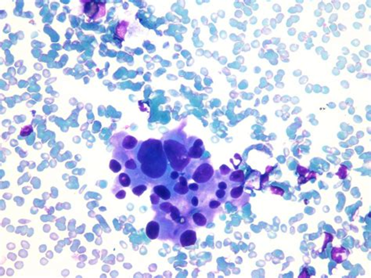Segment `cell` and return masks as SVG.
I'll return each instance as SVG.
<instances>
[{"mask_svg": "<svg viewBox=\"0 0 371 278\" xmlns=\"http://www.w3.org/2000/svg\"><path fill=\"white\" fill-rule=\"evenodd\" d=\"M110 169L113 172H118L119 171H121V169H122V166L120 165V163L118 162V161H116V160H111L110 161V165H109Z\"/></svg>", "mask_w": 371, "mask_h": 278, "instance_id": "obj_15", "label": "cell"}, {"mask_svg": "<svg viewBox=\"0 0 371 278\" xmlns=\"http://www.w3.org/2000/svg\"><path fill=\"white\" fill-rule=\"evenodd\" d=\"M219 188L221 190H226L227 188V185L225 182H221L219 184Z\"/></svg>", "mask_w": 371, "mask_h": 278, "instance_id": "obj_31", "label": "cell"}, {"mask_svg": "<svg viewBox=\"0 0 371 278\" xmlns=\"http://www.w3.org/2000/svg\"><path fill=\"white\" fill-rule=\"evenodd\" d=\"M33 132V128L31 126H26L21 129V135L22 136H27Z\"/></svg>", "mask_w": 371, "mask_h": 278, "instance_id": "obj_18", "label": "cell"}, {"mask_svg": "<svg viewBox=\"0 0 371 278\" xmlns=\"http://www.w3.org/2000/svg\"><path fill=\"white\" fill-rule=\"evenodd\" d=\"M271 191L275 194H279V195H283L284 194V190H282L281 188L280 187H271Z\"/></svg>", "mask_w": 371, "mask_h": 278, "instance_id": "obj_22", "label": "cell"}, {"mask_svg": "<svg viewBox=\"0 0 371 278\" xmlns=\"http://www.w3.org/2000/svg\"><path fill=\"white\" fill-rule=\"evenodd\" d=\"M221 167H222L223 169H224V170H223V169H220L221 172H222V174H223V175H226V174H228V173L229 172V171H230V169H229L228 167L226 166V165H223V166H221Z\"/></svg>", "mask_w": 371, "mask_h": 278, "instance_id": "obj_28", "label": "cell"}, {"mask_svg": "<svg viewBox=\"0 0 371 278\" xmlns=\"http://www.w3.org/2000/svg\"><path fill=\"white\" fill-rule=\"evenodd\" d=\"M191 203H192V204H193V205H194V206H195V207H196V206H197L198 205V203H199V201H198L197 198V197H194V198H192Z\"/></svg>", "mask_w": 371, "mask_h": 278, "instance_id": "obj_30", "label": "cell"}, {"mask_svg": "<svg viewBox=\"0 0 371 278\" xmlns=\"http://www.w3.org/2000/svg\"><path fill=\"white\" fill-rule=\"evenodd\" d=\"M146 190V187L144 185H139V186H137L136 187H134L132 189V193L134 194H136V196H140L142 195L143 193L145 192V190Z\"/></svg>", "mask_w": 371, "mask_h": 278, "instance_id": "obj_17", "label": "cell"}, {"mask_svg": "<svg viewBox=\"0 0 371 278\" xmlns=\"http://www.w3.org/2000/svg\"><path fill=\"white\" fill-rule=\"evenodd\" d=\"M215 195L218 198H223L226 195L225 190H218L215 193Z\"/></svg>", "mask_w": 371, "mask_h": 278, "instance_id": "obj_25", "label": "cell"}, {"mask_svg": "<svg viewBox=\"0 0 371 278\" xmlns=\"http://www.w3.org/2000/svg\"><path fill=\"white\" fill-rule=\"evenodd\" d=\"M125 165L126 168L128 169H136V162H135L134 160H132V159H130V160L126 161Z\"/></svg>", "mask_w": 371, "mask_h": 278, "instance_id": "obj_21", "label": "cell"}, {"mask_svg": "<svg viewBox=\"0 0 371 278\" xmlns=\"http://www.w3.org/2000/svg\"><path fill=\"white\" fill-rule=\"evenodd\" d=\"M349 255V251L343 247L334 248L331 251L332 259L337 263H341L347 259Z\"/></svg>", "mask_w": 371, "mask_h": 278, "instance_id": "obj_6", "label": "cell"}, {"mask_svg": "<svg viewBox=\"0 0 371 278\" xmlns=\"http://www.w3.org/2000/svg\"><path fill=\"white\" fill-rule=\"evenodd\" d=\"M197 241V234L196 232L191 230L184 231L182 233L180 237V243L183 247H188L191 246L196 243Z\"/></svg>", "mask_w": 371, "mask_h": 278, "instance_id": "obj_5", "label": "cell"}, {"mask_svg": "<svg viewBox=\"0 0 371 278\" xmlns=\"http://www.w3.org/2000/svg\"><path fill=\"white\" fill-rule=\"evenodd\" d=\"M171 218L173 219L174 220H177L178 217L180 216V211L176 207H172L171 208Z\"/></svg>", "mask_w": 371, "mask_h": 278, "instance_id": "obj_19", "label": "cell"}, {"mask_svg": "<svg viewBox=\"0 0 371 278\" xmlns=\"http://www.w3.org/2000/svg\"><path fill=\"white\" fill-rule=\"evenodd\" d=\"M119 182L124 187H128L131 184V179L126 173H121L119 175Z\"/></svg>", "mask_w": 371, "mask_h": 278, "instance_id": "obj_14", "label": "cell"}, {"mask_svg": "<svg viewBox=\"0 0 371 278\" xmlns=\"http://www.w3.org/2000/svg\"><path fill=\"white\" fill-rule=\"evenodd\" d=\"M214 169L209 164H203L196 169L193 175V179L198 184H204L210 180L213 176Z\"/></svg>", "mask_w": 371, "mask_h": 278, "instance_id": "obj_4", "label": "cell"}, {"mask_svg": "<svg viewBox=\"0 0 371 278\" xmlns=\"http://www.w3.org/2000/svg\"><path fill=\"white\" fill-rule=\"evenodd\" d=\"M243 187H237L233 188L230 192V195L233 198H238L241 196L243 193Z\"/></svg>", "mask_w": 371, "mask_h": 278, "instance_id": "obj_16", "label": "cell"}, {"mask_svg": "<svg viewBox=\"0 0 371 278\" xmlns=\"http://www.w3.org/2000/svg\"><path fill=\"white\" fill-rule=\"evenodd\" d=\"M303 276H305V277H309V274H308V271H307V270H306V269H304L303 272H302L301 274H300V276H299V277H303Z\"/></svg>", "mask_w": 371, "mask_h": 278, "instance_id": "obj_32", "label": "cell"}, {"mask_svg": "<svg viewBox=\"0 0 371 278\" xmlns=\"http://www.w3.org/2000/svg\"><path fill=\"white\" fill-rule=\"evenodd\" d=\"M174 190L177 194H186L189 191V187L187 185V180L183 176L180 177V182L175 184L174 187Z\"/></svg>", "mask_w": 371, "mask_h": 278, "instance_id": "obj_9", "label": "cell"}, {"mask_svg": "<svg viewBox=\"0 0 371 278\" xmlns=\"http://www.w3.org/2000/svg\"><path fill=\"white\" fill-rule=\"evenodd\" d=\"M164 150L171 168L175 171H182L189 164L190 158L183 144L173 140H165Z\"/></svg>", "mask_w": 371, "mask_h": 278, "instance_id": "obj_2", "label": "cell"}, {"mask_svg": "<svg viewBox=\"0 0 371 278\" xmlns=\"http://www.w3.org/2000/svg\"><path fill=\"white\" fill-rule=\"evenodd\" d=\"M198 188H199V187H198V185L197 184H191L189 186V189L193 190V191H197V190H198Z\"/></svg>", "mask_w": 371, "mask_h": 278, "instance_id": "obj_29", "label": "cell"}, {"mask_svg": "<svg viewBox=\"0 0 371 278\" xmlns=\"http://www.w3.org/2000/svg\"><path fill=\"white\" fill-rule=\"evenodd\" d=\"M137 145V140L132 136H125L122 142V146L127 150H132Z\"/></svg>", "mask_w": 371, "mask_h": 278, "instance_id": "obj_11", "label": "cell"}, {"mask_svg": "<svg viewBox=\"0 0 371 278\" xmlns=\"http://www.w3.org/2000/svg\"><path fill=\"white\" fill-rule=\"evenodd\" d=\"M203 143L202 141L200 140H197L196 142L194 143V146H192L191 148L189 150V152H188V155L190 158H199L201 157V155H203V150L202 148L200 147V146H202Z\"/></svg>", "mask_w": 371, "mask_h": 278, "instance_id": "obj_8", "label": "cell"}, {"mask_svg": "<svg viewBox=\"0 0 371 278\" xmlns=\"http://www.w3.org/2000/svg\"><path fill=\"white\" fill-rule=\"evenodd\" d=\"M343 172H347V169L344 166L341 167V168L340 169V170H339V172L337 173V175L340 176V179H344V178L346 177V175H344Z\"/></svg>", "mask_w": 371, "mask_h": 278, "instance_id": "obj_23", "label": "cell"}, {"mask_svg": "<svg viewBox=\"0 0 371 278\" xmlns=\"http://www.w3.org/2000/svg\"><path fill=\"white\" fill-rule=\"evenodd\" d=\"M154 191L159 198L163 199V200H168L169 198H171V193L168 190L167 187H165V186H156L154 188Z\"/></svg>", "mask_w": 371, "mask_h": 278, "instance_id": "obj_10", "label": "cell"}, {"mask_svg": "<svg viewBox=\"0 0 371 278\" xmlns=\"http://www.w3.org/2000/svg\"><path fill=\"white\" fill-rule=\"evenodd\" d=\"M80 2L82 3L83 12L89 19L96 21L105 15V2L95 0H85Z\"/></svg>", "mask_w": 371, "mask_h": 278, "instance_id": "obj_3", "label": "cell"}, {"mask_svg": "<svg viewBox=\"0 0 371 278\" xmlns=\"http://www.w3.org/2000/svg\"><path fill=\"white\" fill-rule=\"evenodd\" d=\"M220 204H221V203L219 201H210V203H209V207H210V208H211V209H214V208H217L218 207H219Z\"/></svg>", "mask_w": 371, "mask_h": 278, "instance_id": "obj_24", "label": "cell"}, {"mask_svg": "<svg viewBox=\"0 0 371 278\" xmlns=\"http://www.w3.org/2000/svg\"><path fill=\"white\" fill-rule=\"evenodd\" d=\"M193 219H194V222H195V224L199 226V227H204V226H205L207 224L206 217L204 216L203 214H201V213H199V212L195 213L193 216Z\"/></svg>", "mask_w": 371, "mask_h": 278, "instance_id": "obj_12", "label": "cell"}, {"mask_svg": "<svg viewBox=\"0 0 371 278\" xmlns=\"http://www.w3.org/2000/svg\"><path fill=\"white\" fill-rule=\"evenodd\" d=\"M137 158L142 172L151 179L161 178L167 169L165 152L160 140L151 139L142 143Z\"/></svg>", "mask_w": 371, "mask_h": 278, "instance_id": "obj_1", "label": "cell"}, {"mask_svg": "<svg viewBox=\"0 0 371 278\" xmlns=\"http://www.w3.org/2000/svg\"><path fill=\"white\" fill-rule=\"evenodd\" d=\"M229 179L233 182H243L244 181V174L241 170L233 172L231 174Z\"/></svg>", "mask_w": 371, "mask_h": 278, "instance_id": "obj_13", "label": "cell"}, {"mask_svg": "<svg viewBox=\"0 0 371 278\" xmlns=\"http://www.w3.org/2000/svg\"><path fill=\"white\" fill-rule=\"evenodd\" d=\"M171 179H177V178L179 177V173H178V172H176V171L173 172L171 174Z\"/></svg>", "mask_w": 371, "mask_h": 278, "instance_id": "obj_33", "label": "cell"}, {"mask_svg": "<svg viewBox=\"0 0 371 278\" xmlns=\"http://www.w3.org/2000/svg\"><path fill=\"white\" fill-rule=\"evenodd\" d=\"M173 206H171V204H168V203H163V204H161L160 205V208H161V210L165 211L166 212H170L171 210V208H172Z\"/></svg>", "mask_w": 371, "mask_h": 278, "instance_id": "obj_20", "label": "cell"}, {"mask_svg": "<svg viewBox=\"0 0 371 278\" xmlns=\"http://www.w3.org/2000/svg\"><path fill=\"white\" fill-rule=\"evenodd\" d=\"M151 202H152L153 204H157V203L159 202V197L157 195V194H152L151 196Z\"/></svg>", "mask_w": 371, "mask_h": 278, "instance_id": "obj_26", "label": "cell"}, {"mask_svg": "<svg viewBox=\"0 0 371 278\" xmlns=\"http://www.w3.org/2000/svg\"><path fill=\"white\" fill-rule=\"evenodd\" d=\"M159 231H160V225H159L158 222H155V221H151L146 225V236L150 239H156L158 237Z\"/></svg>", "mask_w": 371, "mask_h": 278, "instance_id": "obj_7", "label": "cell"}, {"mask_svg": "<svg viewBox=\"0 0 371 278\" xmlns=\"http://www.w3.org/2000/svg\"><path fill=\"white\" fill-rule=\"evenodd\" d=\"M125 196H126L125 191V190H121V191H119L118 193L116 194L115 197L117 198H118V199H123V198H125Z\"/></svg>", "mask_w": 371, "mask_h": 278, "instance_id": "obj_27", "label": "cell"}]
</instances>
